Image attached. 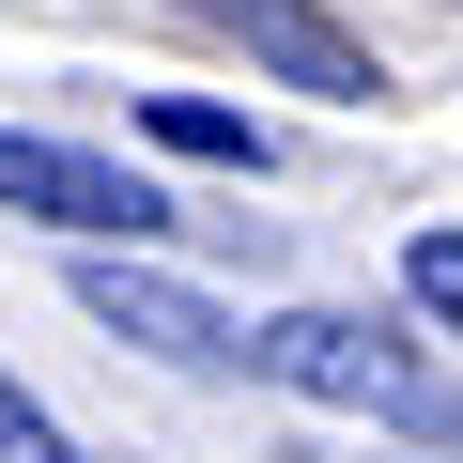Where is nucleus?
Returning a JSON list of instances; mask_svg holds the SVG:
<instances>
[{"label": "nucleus", "mask_w": 463, "mask_h": 463, "mask_svg": "<svg viewBox=\"0 0 463 463\" xmlns=\"http://www.w3.org/2000/svg\"><path fill=\"white\" fill-rule=\"evenodd\" d=\"M78 309L109 325V340H139L155 371H248V325H232L216 294H185V279H155V263H78Z\"/></svg>", "instance_id": "obj_3"}, {"label": "nucleus", "mask_w": 463, "mask_h": 463, "mask_svg": "<svg viewBox=\"0 0 463 463\" xmlns=\"http://www.w3.org/2000/svg\"><path fill=\"white\" fill-rule=\"evenodd\" d=\"M248 371H263V386H294V402L386 417V432H417V448H448V432H463V386H448V371H417V340H402V325H371V309H263V325H248Z\"/></svg>", "instance_id": "obj_1"}, {"label": "nucleus", "mask_w": 463, "mask_h": 463, "mask_svg": "<svg viewBox=\"0 0 463 463\" xmlns=\"http://www.w3.org/2000/svg\"><path fill=\"white\" fill-rule=\"evenodd\" d=\"M0 216H47L62 248H155V232H185V201L93 139H47V124H0Z\"/></svg>", "instance_id": "obj_2"}, {"label": "nucleus", "mask_w": 463, "mask_h": 463, "mask_svg": "<svg viewBox=\"0 0 463 463\" xmlns=\"http://www.w3.org/2000/svg\"><path fill=\"white\" fill-rule=\"evenodd\" d=\"M402 294H417V309H432V325L463 340V216H432L417 248H402Z\"/></svg>", "instance_id": "obj_6"}, {"label": "nucleus", "mask_w": 463, "mask_h": 463, "mask_svg": "<svg viewBox=\"0 0 463 463\" xmlns=\"http://www.w3.org/2000/svg\"><path fill=\"white\" fill-rule=\"evenodd\" d=\"M139 139L155 155H201V170H263V124L248 109H201V93H139Z\"/></svg>", "instance_id": "obj_5"}, {"label": "nucleus", "mask_w": 463, "mask_h": 463, "mask_svg": "<svg viewBox=\"0 0 463 463\" xmlns=\"http://www.w3.org/2000/svg\"><path fill=\"white\" fill-rule=\"evenodd\" d=\"M0 463H78V432H62L32 386H0Z\"/></svg>", "instance_id": "obj_7"}, {"label": "nucleus", "mask_w": 463, "mask_h": 463, "mask_svg": "<svg viewBox=\"0 0 463 463\" xmlns=\"http://www.w3.org/2000/svg\"><path fill=\"white\" fill-rule=\"evenodd\" d=\"M201 16L248 47L279 93H325V109H386V62H371V32H340L325 0H201Z\"/></svg>", "instance_id": "obj_4"}]
</instances>
